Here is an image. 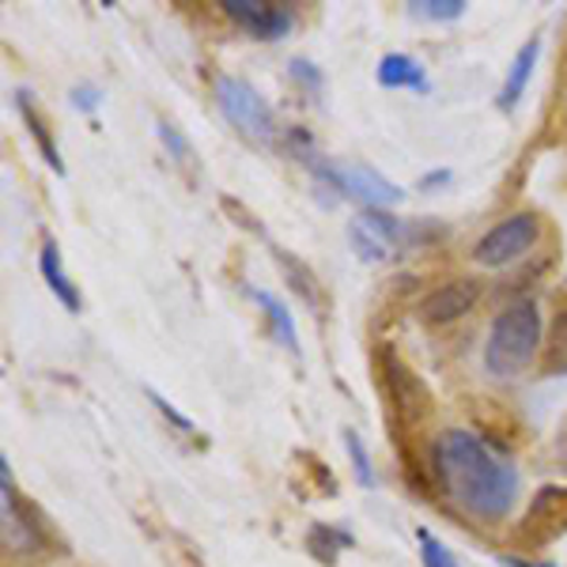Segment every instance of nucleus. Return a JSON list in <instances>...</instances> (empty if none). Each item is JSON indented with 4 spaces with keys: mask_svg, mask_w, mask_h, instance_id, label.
<instances>
[{
    "mask_svg": "<svg viewBox=\"0 0 567 567\" xmlns=\"http://www.w3.org/2000/svg\"><path fill=\"white\" fill-rule=\"evenodd\" d=\"M432 465L439 488L481 523L507 518L523 488L515 462L470 427H446L432 446Z\"/></svg>",
    "mask_w": 567,
    "mask_h": 567,
    "instance_id": "f257e3e1",
    "label": "nucleus"
},
{
    "mask_svg": "<svg viewBox=\"0 0 567 567\" xmlns=\"http://www.w3.org/2000/svg\"><path fill=\"white\" fill-rule=\"evenodd\" d=\"M542 344V310L534 299H518L492 318L488 341H484V368L492 379H518L526 368H534Z\"/></svg>",
    "mask_w": 567,
    "mask_h": 567,
    "instance_id": "f03ea898",
    "label": "nucleus"
},
{
    "mask_svg": "<svg viewBox=\"0 0 567 567\" xmlns=\"http://www.w3.org/2000/svg\"><path fill=\"white\" fill-rule=\"evenodd\" d=\"M213 95H216L219 114H224L227 122L246 136V141L261 144V148H277L280 136H284L280 125H277V114H272V106L265 103V99L246 84V80L219 76Z\"/></svg>",
    "mask_w": 567,
    "mask_h": 567,
    "instance_id": "7ed1b4c3",
    "label": "nucleus"
},
{
    "mask_svg": "<svg viewBox=\"0 0 567 567\" xmlns=\"http://www.w3.org/2000/svg\"><path fill=\"white\" fill-rule=\"evenodd\" d=\"M537 243H542V216L526 208V213L499 219L488 235H481L477 246H473V261L484 265V269H507L518 258H526Z\"/></svg>",
    "mask_w": 567,
    "mask_h": 567,
    "instance_id": "20e7f679",
    "label": "nucleus"
},
{
    "mask_svg": "<svg viewBox=\"0 0 567 567\" xmlns=\"http://www.w3.org/2000/svg\"><path fill=\"white\" fill-rule=\"evenodd\" d=\"M349 239H352V250L360 254L363 261L379 265L390 258L393 246L401 239L413 243V227L401 224L398 216H390L386 208H363V213L349 224Z\"/></svg>",
    "mask_w": 567,
    "mask_h": 567,
    "instance_id": "39448f33",
    "label": "nucleus"
},
{
    "mask_svg": "<svg viewBox=\"0 0 567 567\" xmlns=\"http://www.w3.org/2000/svg\"><path fill=\"white\" fill-rule=\"evenodd\" d=\"M0 534H4L8 553H39L42 534L39 526L20 511L16 503V484H12V465L0 462Z\"/></svg>",
    "mask_w": 567,
    "mask_h": 567,
    "instance_id": "423d86ee",
    "label": "nucleus"
},
{
    "mask_svg": "<svg viewBox=\"0 0 567 567\" xmlns=\"http://www.w3.org/2000/svg\"><path fill=\"white\" fill-rule=\"evenodd\" d=\"M477 299H481V288L473 280H451V284H443V288L427 291L416 310L427 326H451L470 315V310L477 307Z\"/></svg>",
    "mask_w": 567,
    "mask_h": 567,
    "instance_id": "0eeeda50",
    "label": "nucleus"
},
{
    "mask_svg": "<svg viewBox=\"0 0 567 567\" xmlns=\"http://www.w3.org/2000/svg\"><path fill=\"white\" fill-rule=\"evenodd\" d=\"M224 16L235 20L239 27L254 34L261 42H277L291 31V12L280 4H261V0H224Z\"/></svg>",
    "mask_w": 567,
    "mask_h": 567,
    "instance_id": "6e6552de",
    "label": "nucleus"
},
{
    "mask_svg": "<svg viewBox=\"0 0 567 567\" xmlns=\"http://www.w3.org/2000/svg\"><path fill=\"white\" fill-rule=\"evenodd\" d=\"M564 529H567V488L545 484L534 496V503H529L523 537H529L534 545H548L556 534H564Z\"/></svg>",
    "mask_w": 567,
    "mask_h": 567,
    "instance_id": "1a4fd4ad",
    "label": "nucleus"
},
{
    "mask_svg": "<svg viewBox=\"0 0 567 567\" xmlns=\"http://www.w3.org/2000/svg\"><path fill=\"white\" fill-rule=\"evenodd\" d=\"M537 53H542V39H529L518 45V53H515V61H511V72H507V80H503V87H499V95H496V106L499 110H515L518 106V99H523V91L529 84V76H534V65H537Z\"/></svg>",
    "mask_w": 567,
    "mask_h": 567,
    "instance_id": "9d476101",
    "label": "nucleus"
},
{
    "mask_svg": "<svg viewBox=\"0 0 567 567\" xmlns=\"http://www.w3.org/2000/svg\"><path fill=\"white\" fill-rule=\"evenodd\" d=\"M379 84L382 87H390V91H398V87H409V91H416V95H427V72L424 65H420L416 58H409V53H386V58L379 61Z\"/></svg>",
    "mask_w": 567,
    "mask_h": 567,
    "instance_id": "9b49d317",
    "label": "nucleus"
},
{
    "mask_svg": "<svg viewBox=\"0 0 567 567\" xmlns=\"http://www.w3.org/2000/svg\"><path fill=\"white\" fill-rule=\"evenodd\" d=\"M39 265H42V277H45V284H50L53 296H58L61 303H65V310H72V315H76V310L84 307V299H80L76 284L65 277V265H61V254H58V246H53V239L42 243Z\"/></svg>",
    "mask_w": 567,
    "mask_h": 567,
    "instance_id": "f8f14e48",
    "label": "nucleus"
},
{
    "mask_svg": "<svg viewBox=\"0 0 567 567\" xmlns=\"http://www.w3.org/2000/svg\"><path fill=\"white\" fill-rule=\"evenodd\" d=\"M254 299L261 303L265 318H269V326H272V333H277V341H280L288 352H296V355H299V337H296V322H291L288 307H284L277 296H269V291H254Z\"/></svg>",
    "mask_w": 567,
    "mask_h": 567,
    "instance_id": "ddd939ff",
    "label": "nucleus"
},
{
    "mask_svg": "<svg viewBox=\"0 0 567 567\" xmlns=\"http://www.w3.org/2000/svg\"><path fill=\"white\" fill-rule=\"evenodd\" d=\"M16 110L23 114V122H27V130H31L34 141H39L45 163H50V167L58 171V175H65V163H61V155H58V144H53V136L45 133V125L39 122V114H34V106H31V99H27V91H16Z\"/></svg>",
    "mask_w": 567,
    "mask_h": 567,
    "instance_id": "4468645a",
    "label": "nucleus"
},
{
    "mask_svg": "<svg viewBox=\"0 0 567 567\" xmlns=\"http://www.w3.org/2000/svg\"><path fill=\"white\" fill-rule=\"evenodd\" d=\"M349 545H352V534H344V529H337V526L318 523V526H310V529H307V548H310V556H318L322 564H333V560H337V553H341V548H349Z\"/></svg>",
    "mask_w": 567,
    "mask_h": 567,
    "instance_id": "2eb2a0df",
    "label": "nucleus"
},
{
    "mask_svg": "<svg viewBox=\"0 0 567 567\" xmlns=\"http://www.w3.org/2000/svg\"><path fill=\"white\" fill-rule=\"evenodd\" d=\"M545 368L548 371H567V310L553 318V329L545 337Z\"/></svg>",
    "mask_w": 567,
    "mask_h": 567,
    "instance_id": "dca6fc26",
    "label": "nucleus"
},
{
    "mask_svg": "<svg viewBox=\"0 0 567 567\" xmlns=\"http://www.w3.org/2000/svg\"><path fill=\"white\" fill-rule=\"evenodd\" d=\"M409 12L432 23H451V20H458V16H465V0H413Z\"/></svg>",
    "mask_w": 567,
    "mask_h": 567,
    "instance_id": "f3484780",
    "label": "nucleus"
},
{
    "mask_svg": "<svg viewBox=\"0 0 567 567\" xmlns=\"http://www.w3.org/2000/svg\"><path fill=\"white\" fill-rule=\"evenodd\" d=\"M277 261L284 265V269H288V280H291V284H296V291H299V296H303V299H307V303H310V307H315V310H318L315 272H310V269H307V265H303V261H299V258H291V254H280V250H277Z\"/></svg>",
    "mask_w": 567,
    "mask_h": 567,
    "instance_id": "a211bd4d",
    "label": "nucleus"
},
{
    "mask_svg": "<svg viewBox=\"0 0 567 567\" xmlns=\"http://www.w3.org/2000/svg\"><path fill=\"white\" fill-rule=\"evenodd\" d=\"M344 446H349V458H352V470H355V481H360V488H374L371 454H368V446H363V439L355 435L352 427H344Z\"/></svg>",
    "mask_w": 567,
    "mask_h": 567,
    "instance_id": "6ab92c4d",
    "label": "nucleus"
},
{
    "mask_svg": "<svg viewBox=\"0 0 567 567\" xmlns=\"http://www.w3.org/2000/svg\"><path fill=\"white\" fill-rule=\"evenodd\" d=\"M420 560H424V567H462L458 560H454V553L446 548L439 537H432L427 529H420Z\"/></svg>",
    "mask_w": 567,
    "mask_h": 567,
    "instance_id": "aec40b11",
    "label": "nucleus"
},
{
    "mask_svg": "<svg viewBox=\"0 0 567 567\" xmlns=\"http://www.w3.org/2000/svg\"><path fill=\"white\" fill-rule=\"evenodd\" d=\"M288 72L291 76L299 80V84H303L310 95H318V91H322V72H318V65H310V61H303V58H296L288 65Z\"/></svg>",
    "mask_w": 567,
    "mask_h": 567,
    "instance_id": "412c9836",
    "label": "nucleus"
},
{
    "mask_svg": "<svg viewBox=\"0 0 567 567\" xmlns=\"http://www.w3.org/2000/svg\"><path fill=\"white\" fill-rule=\"evenodd\" d=\"M155 133H159V141L167 144L171 152H175V159L178 163H189V144H186V136H182L175 125H167V122H159L155 125Z\"/></svg>",
    "mask_w": 567,
    "mask_h": 567,
    "instance_id": "4be33fe9",
    "label": "nucleus"
},
{
    "mask_svg": "<svg viewBox=\"0 0 567 567\" xmlns=\"http://www.w3.org/2000/svg\"><path fill=\"white\" fill-rule=\"evenodd\" d=\"M148 398H152V405H155V409H159V413H163V416H167V420H171V424H175V427H178V432L194 435V424H189V420H186V416H182V413H178V409H175V405H167V401H163V398H159V393H155V390H148Z\"/></svg>",
    "mask_w": 567,
    "mask_h": 567,
    "instance_id": "5701e85b",
    "label": "nucleus"
},
{
    "mask_svg": "<svg viewBox=\"0 0 567 567\" xmlns=\"http://www.w3.org/2000/svg\"><path fill=\"white\" fill-rule=\"evenodd\" d=\"M99 99H103V95H99V87H91V84L72 87V106H76V110H87V114H91V110L99 106Z\"/></svg>",
    "mask_w": 567,
    "mask_h": 567,
    "instance_id": "b1692460",
    "label": "nucleus"
},
{
    "mask_svg": "<svg viewBox=\"0 0 567 567\" xmlns=\"http://www.w3.org/2000/svg\"><path fill=\"white\" fill-rule=\"evenodd\" d=\"M443 182H451V171H432V175H424L416 186L420 189H435V186H443Z\"/></svg>",
    "mask_w": 567,
    "mask_h": 567,
    "instance_id": "393cba45",
    "label": "nucleus"
},
{
    "mask_svg": "<svg viewBox=\"0 0 567 567\" xmlns=\"http://www.w3.org/2000/svg\"><path fill=\"white\" fill-rule=\"evenodd\" d=\"M556 462L567 470V420L560 424V435H556Z\"/></svg>",
    "mask_w": 567,
    "mask_h": 567,
    "instance_id": "a878e982",
    "label": "nucleus"
},
{
    "mask_svg": "<svg viewBox=\"0 0 567 567\" xmlns=\"http://www.w3.org/2000/svg\"><path fill=\"white\" fill-rule=\"evenodd\" d=\"M503 567H556V564H529V560H518V556H499Z\"/></svg>",
    "mask_w": 567,
    "mask_h": 567,
    "instance_id": "bb28decb",
    "label": "nucleus"
}]
</instances>
